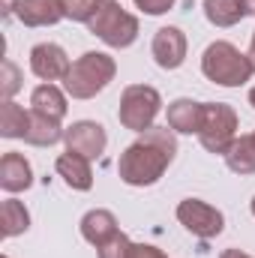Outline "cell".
Wrapping results in <instances>:
<instances>
[{"label": "cell", "mask_w": 255, "mask_h": 258, "mask_svg": "<svg viewBox=\"0 0 255 258\" xmlns=\"http://www.w3.org/2000/svg\"><path fill=\"white\" fill-rule=\"evenodd\" d=\"M237 138V111L225 102H204V120L198 129V141L204 150L225 156Z\"/></svg>", "instance_id": "6"}, {"label": "cell", "mask_w": 255, "mask_h": 258, "mask_svg": "<svg viewBox=\"0 0 255 258\" xmlns=\"http://www.w3.org/2000/svg\"><path fill=\"white\" fill-rule=\"evenodd\" d=\"M30 228V213L21 201L15 198H6L0 204V234L3 237H18Z\"/></svg>", "instance_id": "19"}, {"label": "cell", "mask_w": 255, "mask_h": 258, "mask_svg": "<svg viewBox=\"0 0 255 258\" xmlns=\"http://www.w3.org/2000/svg\"><path fill=\"white\" fill-rule=\"evenodd\" d=\"M30 111L42 114V117H51V120H63L66 117V96L54 87V84H39L33 93H30Z\"/></svg>", "instance_id": "16"}, {"label": "cell", "mask_w": 255, "mask_h": 258, "mask_svg": "<svg viewBox=\"0 0 255 258\" xmlns=\"http://www.w3.org/2000/svg\"><path fill=\"white\" fill-rule=\"evenodd\" d=\"M201 72L207 81H213L219 87H240L252 78L255 66L249 54H243L240 48H234L225 39H216L201 54Z\"/></svg>", "instance_id": "3"}, {"label": "cell", "mask_w": 255, "mask_h": 258, "mask_svg": "<svg viewBox=\"0 0 255 258\" xmlns=\"http://www.w3.org/2000/svg\"><path fill=\"white\" fill-rule=\"evenodd\" d=\"M117 63L105 51H84L75 63L69 66L63 78V90L72 99H93L114 81Z\"/></svg>", "instance_id": "2"}, {"label": "cell", "mask_w": 255, "mask_h": 258, "mask_svg": "<svg viewBox=\"0 0 255 258\" xmlns=\"http://www.w3.org/2000/svg\"><path fill=\"white\" fill-rule=\"evenodd\" d=\"M177 156V138L171 126H150L138 135L117 159V174L129 186H153Z\"/></svg>", "instance_id": "1"}, {"label": "cell", "mask_w": 255, "mask_h": 258, "mask_svg": "<svg viewBox=\"0 0 255 258\" xmlns=\"http://www.w3.org/2000/svg\"><path fill=\"white\" fill-rule=\"evenodd\" d=\"M12 12L24 27H51L63 18L60 0H15Z\"/></svg>", "instance_id": "11"}, {"label": "cell", "mask_w": 255, "mask_h": 258, "mask_svg": "<svg viewBox=\"0 0 255 258\" xmlns=\"http://www.w3.org/2000/svg\"><path fill=\"white\" fill-rule=\"evenodd\" d=\"M3 258H9V255H3Z\"/></svg>", "instance_id": "32"}, {"label": "cell", "mask_w": 255, "mask_h": 258, "mask_svg": "<svg viewBox=\"0 0 255 258\" xmlns=\"http://www.w3.org/2000/svg\"><path fill=\"white\" fill-rule=\"evenodd\" d=\"M225 165L234 174H255V132L234 138V144L225 153Z\"/></svg>", "instance_id": "17"}, {"label": "cell", "mask_w": 255, "mask_h": 258, "mask_svg": "<svg viewBox=\"0 0 255 258\" xmlns=\"http://www.w3.org/2000/svg\"><path fill=\"white\" fill-rule=\"evenodd\" d=\"M87 27L108 48H129L138 39V18L132 12H126L120 3H114V0H105L99 6V12L87 21Z\"/></svg>", "instance_id": "4"}, {"label": "cell", "mask_w": 255, "mask_h": 258, "mask_svg": "<svg viewBox=\"0 0 255 258\" xmlns=\"http://www.w3.org/2000/svg\"><path fill=\"white\" fill-rule=\"evenodd\" d=\"M132 258H168L162 249H156V246H150V243H135L132 246Z\"/></svg>", "instance_id": "26"}, {"label": "cell", "mask_w": 255, "mask_h": 258, "mask_svg": "<svg viewBox=\"0 0 255 258\" xmlns=\"http://www.w3.org/2000/svg\"><path fill=\"white\" fill-rule=\"evenodd\" d=\"M249 105H252V108H255V87H252V90H249Z\"/></svg>", "instance_id": "30"}, {"label": "cell", "mask_w": 255, "mask_h": 258, "mask_svg": "<svg viewBox=\"0 0 255 258\" xmlns=\"http://www.w3.org/2000/svg\"><path fill=\"white\" fill-rule=\"evenodd\" d=\"M63 141L69 153H78L84 159H99L105 153L108 135H105L102 123H96V120H78V123H72L66 129Z\"/></svg>", "instance_id": "8"}, {"label": "cell", "mask_w": 255, "mask_h": 258, "mask_svg": "<svg viewBox=\"0 0 255 258\" xmlns=\"http://www.w3.org/2000/svg\"><path fill=\"white\" fill-rule=\"evenodd\" d=\"M27 129H30V111H24L12 99H3V105H0V135L3 138H24Z\"/></svg>", "instance_id": "20"}, {"label": "cell", "mask_w": 255, "mask_h": 258, "mask_svg": "<svg viewBox=\"0 0 255 258\" xmlns=\"http://www.w3.org/2000/svg\"><path fill=\"white\" fill-rule=\"evenodd\" d=\"M201 120H204V102H195V99H174L168 105V123L174 132L180 135H198L201 129Z\"/></svg>", "instance_id": "15"}, {"label": "cell", "mask_w": 255, "mask_h": 258, "mask_svg": "<svg viewBox=\"0 0 255 258\" xmlns=\"http://www.w3.org/2000/svg\"><path fill=\"white\" fill-rule=\"evenodd\" d=\"M135 6L141 12H147V15H162V12H168L174 6V0H135Z\"/></svg>", "instance_id": "25"}, {"label": "cell", "mask_w": 255, "mask_h": 258, "mask_svg": "<svg viewBox=\"0 0 255 258\" xmlns=\"http://www.w3.org/2000/svg\"><path fill=\"white\" fill-rule=\"evenodd\" d=\"M132 240H129L123 231H117L111 240H105L96 252H99V258H132Z\"/></svg>", "instance_id": "23"}, {"label": "cell", "mask_w": 255, "mask_h": 258, "mask_svg": "<svg viewBox=\"0 0 255 258\" xmlns=\"http://www.w3.org/2000/svg\"><path fill=\"white\" fill-rule=\"evenodd\" d=\"M54 168H57V174L63 177L66 186H72V189H78V192H87L90 186H93V168H90V159H84V156H78V153H60L57 156V162H54Z\"/></svg>", "instance_id": "13"}, {"label": "cell", "mask_w": 255, "mask_h": 258, "mask_svg": "<svg viewBox=\"0 0 255 258\" xmlns=\"http://www.w3.org/2000/svg\"><path fill=\"white\" fill-rule=\"evenodd\" d=\"M237 3H240V9L246 15H255V0H237Z\"/></svg>", "instance_id": "28"}, {"label": "cell", "mask_w": 255, "mask_h": 258, "mask_svg": "<svg viewBox=\"0 0 255 258\" xmlns=\"http://www.w3.org/2000/svg\"><path fill=\"white\" fill-rule=\"evenodd\" d=\"M21 90V72L12 60H3V75H0V93L3 99H12Z\"/></svg>", "instance_id": "24"}, {"label": "cell", "mask_w": 255, "mask_h": 258, "mask_svg": "<svg viewBox=\"0 0 255 258\" xmlns=\"http://www.w3.org/2000/svg\"><path fill=\"white\" fill-rule=\"evenodd\" d=\"M153 60L159 69H177L186 60V36L180 27H159L153 36Z\"/></svg>", "instance_id": "10"}, {"label": "cell", "mask_w": 255, "mask_h": 258, "mask_svg": "<svg viewBox=\"0 0 255 258\" xmlns=\"http://www.w3.org/2000/svg\"><path fill=\"white\" fill-rule=\"evenodd\" d=\"M177 219H180V225H183L189 234L201 237V240H210V237L222 234V228H225V216H222L213 204H207V201H201V198H186V201H180V204H177Z\"/></svg>", "instance_id": "7"}, {"label": "cell", "mask_w": 255, "mask_h": 258, "mask_svg": "<svg viewBox=\"0 0 255 258\" xmlns=\"http://www.w3.org/2000/svg\"><path fill=\"white\" fill-rule=\"evenodd\" d=\"M105 0H60V9H63V18L69 21H90L96 12H99V6H102Z\"/></svg>", "instance_id": "22"}, {"label": "cell", "mask_w": 255, "mask_h": 258, "mask_svg": "<svg viewBox=\"0 0 255 258\" xmlns=\"http://www.w3.org/2000/svg\"><path fill=\"white\" fill-rule=\"evenodd\" d=\"M159 108H162V96H159L156 87H150V84H129L120 93L117 117H120V123L126 129L141 135V132H147L153 126Z\"/></svg>", "instance_id": "5"}, {"label": "cell", "mask_w": 255, "mask_h": 258, "mask_svg": "<svg viewBox=\"0 0 255 258\" xmlns=\"http://www.w3.org/2000/svg\"><path fill=\"white\" fill-rule=\"evenodd\" d=\"M69 57H66V51L60 45H54V42H39V45H33V51H30V72L36 75V78H42V81H63L66 72H69Z\"/></svg>", "instance_id": "9"}, {"label": "cell", "mask_w": 255, "mask_h": 258, "mask_svg": "<svg viewBox=\"0 0 255 258\" xmlns=\"http://www.w3.org/2000/svg\"><path fill=\"white\" fill-rule=\"evenodd\" d=\"M219 258H252V255H246V252H240V249H222Z\"/></svg>", "instance_id": "27"}, {"label": "cell", "mask_w": 255, "mask_h": 258, "mask_svg": "<svg viewBox=\"0 0 255 258\" xmlns=\"http://www.w3.org/2000/svg\"><path fill=\"white\" fill-rule=\"evenodd\" d=\"M249 60H252V66H255V33H252V45H249Z\"/></svg>", "instance_id": "29"}, {"label": "cell", "mask_w": 255, "mask_h": 258, "mask_svg": "<svg viewBox=\"0 0 255 258\" xmlns=\"http://www.w3.org/2000/svg\"><path fill=\"white\" fill-rule=\"evenodd\" d=\"M63 135H66V129L60 126L57 120L30 111V129H27V135H24L27 144H33V147H51V144H57Z\"/></svg>", "instance_id": "18"}, {"label": "cell", "mask_w": 255, "mask_h": 258, "mask_svg": "<svg viewBox=\"0 0 255 258\" xmlns=\"http://www.w3.org/2000/svg\"><path fill=\"white\" fill-rule=\"evenodd\" d=\"M117 234V219H114V213L111 210H102V207H96V210H87L84 213V219H81V237L90 243V246H102L105 240H111Z\"/></svg>", "instance_id": "14"}, {"label": "cell", "mask_w": 255, "mask_h": 258, "mask_svg": "<svg viewBox=\"0 0 255 258\" xmlns=\"http://www.w3.org/2000/svg\"><path fill=\"white\" fill-rule=\"evenodd\" d=\"M30 183H33V168L24 159V153H15V150L3 153V159H0V186L6 192H24V189H30Z\"/></svg>", "instance_id": "12"}, {"label": "cell", "mask_w": 255, "mask_h": 258, "mask_svg": "<svg viewBox=\"0 0 255 258\" xmlns=\"http://www.w3.org/2000/svg\"><path fill=\"white\" fill-rule=\"evenodd\" d=\"M204 15L213 27H234L246 12L237 0H204Z\"/></svg>", "instance_id": "21"}, {"label": "cell", "mask_w": 255, "mask_h": 258, "mask_svg": "<svg viewBox=\"0 0 255 258\" xmlns=\"http://www.w3.org/2000/svg\"><path fill=\"white\" fill-rule=\"evenodd\" d=\"M249 207H252V216H255V198H252V204H249Z\"/></svg>", "instance_id": "31"}]
</instances>
